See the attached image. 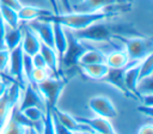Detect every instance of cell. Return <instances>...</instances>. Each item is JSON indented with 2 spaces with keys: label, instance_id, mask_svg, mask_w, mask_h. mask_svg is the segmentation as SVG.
I'll return each mask as SVG.
<instances>
[{
  "label": "cell",
  "instance_id": "cell-29",
  "mask_svg": "<svg viewBox=\"0 0 153 134\" xmlns=\"http://www.w3.org/2000/svg\"><path fill=\"white\" fill-rule=\"evenodd\" d=\"M49 69L48 68H33L32 69V73H31V77H30V80L27 83H31L33 85H37L38 83L43 81L44 79H47L49 75Z\"/></svg>",
  "mask_w": 153,
  "mask_h": 134
},
{
  "label": "cell",
  "instance_id": "cell-11",
  "mask_svg": "<svg viewBox=\"0 0 153 134\" xmlns=\"http://www.w3.org/2000/svg\"><path fill=\"white\" fill-rule=\"evenodd\" d=\"M79 122L86 124L92 132L97 134H114V127L111 122L100 116H94V117H75Z\"/></svg>",
  "mask_w": 153,
  "mask_h": 134
},
{
  "label": "cell",
  "instance_id": "cell-40",
  "mask_svg": "<svg viewBox=\"0 0 153 134\" xmlns=\"http://www.w3.org/2000/svg\"><path fill=\"white\" fill-rule=\"evenodd\" d=\"M0 78H4V79H6L7 81H10V83H12V81H16L11 75H8V74H6V73H4V72H1L0 71ZM18 83V81H17Z\"/></svg>",
  "mask_w": 153,
  "mask_h": 134
},
{
  "label": "cell",
  "instance_id": "cell-46",
  "mask_svg": "<svg viewBox=\"0 0 153 134\" xmlns=\"http://www.w3.org/2000/svg\"><path fill=\"white\" fill-rule=\"evenodd\" d=\"M25 134H27V129H26V132H25Z\"/></svg>",
  "mask_w": 153,
  "mask_h": 134
},
{
  "label": "cell",
  "instance_id": "cell-47",
  "mask_svg": "<svg viewBox=\"0 0 153 134\" xmlns=\"http://www.w3.org/2000/svg\"><path fill=\"white\" fill-rule=\"evenodd\" d=\"M114 134H116V133H114Z\"/></svg>",
  "mask_w": 153,
  "mask_h": 134
},
{
  "label": "cell",
  "instance_id": "cell-5",
  "mask_svg": "<svg viewBox=\"0 0 153 134\" xmlns=\"http://www.w3.org/2000/svg\"><path fill=\"white\" fill-rule=\"evenodd\" d=\"M124 43V51L127 53L129 61H141L147 55L152 54V39L139 36H115Z\"/></svg>",
  "mask_w": 153,
  "mask_h": 134
},
{
  "label": "cell",
  "instance_id": "cell-20",
  "mask_svg": "<svg viewBox=\"0 0 153 134\" xmlns=\"http://www.w3.org/2000/svg\"><path fill=\"white\" fill-rule=\"evenodd\" d=\"M22 36H23L22 25H19L18 28H8V29L6 28L5 36H4V45H5V48L8 49L10 51L12 49H14L17 45L20 44Z\"/></svg>",
  "mask_w": 153,
  "mask_h": 134
},
{
  "label": "cell",
  "instance_id": "cell-35",
  "mask_svg": "<svg viewBox=\"0 0 153 134\" xmlns=\"http://www.w3.org/2000/svg\"><path fill=\"white\" fill-rule=\"evenodd\" d=\"M0 5H4V6H8L16 11H18L20 7H22V4L19 0H0Z\"/></svg>",
  "mask_w": 153,
  "mask_h": 134
},
{
  "label": "cell",
  "instance_id": "cell-38",
  "mask_svg": "<svg viewBox=\"0 0 153 134\" xmlns=\"http://www.w3.org/2000/svg\"><path fill=\"white\" fill-rule=\"evenodd\" d=\"M8 84H10V81H7V80H6V79H4V78H0V98L5 95V92H6V90H7Z\"/></svg>",
  "mask_w": 153,
  "mask_h": 134
},
{
  "label": "cell",
  "instance_id": "cell-4",
  "mask_svg": "<svg viewBox=\"0 0 153 134\" xmlns=\"http://www.w3.org/2000/svg\"><path fill=\"white\" fill-rule=\"evenodd\" d=\"M67 84V80L63 77H48L43 81L36 85L39 95L42 96L45 108L53 109L56 106L57 100Z\"/></svg>",
  "mask_w": 153,
  "mask_h": 134
},
{
  "label": "cell",
  "instance_id": "cell-30",
  "mask_svg": "<svg viewBox=\"0 0 153 134\" xmlns=\"http://www.w3.org/2000/svg\"><path fill=\"white\" fill-rule=\"evenodd\" d=\"M32 69H33V65H32V59H31V56L27 55V54H24V56H23V72H24L25 79H26L27 81L30 80Z\"/></svg>",
  "mask_w": 153,
  "mask_h": 134
},
{
  "label": "cell",
  "instance_id": "cell-41",
  "mask_svg": "<svg viewBox=\"0 0 153 134\" xmlns=\"http://www.w3.org/2000/svg\"><path fill=\"white\" fill-rule=\"evenodd\" d=\"M61 1L63 2L65 7L67 8V12H72V6H71V4H69V0H61Z\"/></svg>",
  "mask_w": 153,
  "mask_h": 134
},
{
  "label": "cell",
  "instance_id": "cell-34",
  "mask_svg": "<svg viewBox=\"0 0 153 134\" xmlns=\"http://www.w3.org/2000/svg\"><path fill=\"white\" fill-rule=\"evenodd\" d=\"M32 59V65H33V68H47V65H45V61L43 59V56L38 53H36L35 55L31 56Z\"/></svg>",
  "mask_w": 153,
  "mask_h": 134
},
{
  "label": "cell",
  "instance_id": "cell-22",
  "mask_svg": "<svg viewBox=\"0 0 153 134\" xmlns=\"http://www.w3.org/2000/svg\"><path fill=\"white\" fill-rule=\"evenodd\" d=\"M84 74L93 80H100L108 72L109 67L105 63H92V65H84L79 66Z\"/></svg>",
  "mask_w": 153,
  "mask_h": 134
},
{
  "label": "cell",
  "instance_id": "cell-43",
  "mask_svg": "<svg viewBox=\"0 0 153 134\" xmlns=\"http://www.w3.org/2000/svg\"><path fill=\"white\" fill-rule=\"evenodd\" d=\"M117 2H128L129 0H116Z\"/></svg>",
  "mask_w": 153,
  "mask_h": 134
},
{
  "label": "cell",
  "instance_id": "cell-8",
  "mask_svg": "<svg viewBox=\"0 0 153 134\" xmlns=\"http://www.w3.org/2000/svg\"><path fill=\"white\" fill-rule=\"evenodd\" d=\"M30 106H38L43 110L47 109L45 103H44L42 96L39 95L36 85L27 83L23 87L22 97H20V100L18 103V108H19V110H24V109L30 108Z\"/></svg>",
  "mask_w": 153,
  "mask_h": 134
},
{
  "label": "cell",
  "instance_id": "cell-1",
  "mask_svg": "<svg viewBox=\"0 0 153 134\" xmlns=\"http://www.w3.org/2000/svg\"><path fill=\"white\" fill-rule=\"evenodd\" d=\"M129 2V1H128ZM128 2H120L115 6L114 10H110V6L105 7L104 10L100 11H94V12H66V13H56V14H50L47 17L41 18L42 20H47L50 23H59L61 24L65 29L69 30H80L84 28L90 26L93 23L100 22V20H106L114 16H117L120 12H123L128 8H130V5H126Z\"/></svg>",
  "mask_w": 153,
  "mask_h": 134
},
{
  "label": "cell",
  "instance_id": "cell-7",
  "mask_svg": "<svg viewBox=\"0 0 153 134\" xmlns=\"http://www.w3.org/2000/svg\"><path fill=\"white\" fill-rule=\"evenodd\" d=\"M23 56L24 51L19 44L10 51V61L7 67L10 69L8 75H11L16 81H18L22 87L25 86V77L23 72Z\"/></svg>",
  "mask_w": 153,
  "mask_h": 134
},
{
  "label": "cell",
  "instance_id": "cell-9",
  "mask_svg": "<svg viewBox=\"0 0 153 134\" xmlns=\"http://www.w3.org/2000/svg\"><path fill=\"white\" fill-rule=\"evenodd\" d=\"M27 25L37 34L41 43H44V44L54 48L53 23L47 22V20H42V19H35V20L27 22Z\"/></svg>",
  "mask_w": 153,
  "mask_h": 134
},
{
  "label": "cell",
  "instance_id": "cell-2",
  "mask_svg": "<svg viewBox=\"0 0 153 134\" xmlns=\"http://www.w3.org/2000/svg\"><path fill=\"white\" fill-rule=\"evenodd\" d=\"M73 31V30H72ZM74 36L82 42H110L115 36H139L140 34L128 24H111L100 20L87 28L74 30Z\"/></svg>",
  "mask_w": 153,
  "mask_h": 134
},
{
  "label": "cell",
  "instance_id": "cell-17",
  "mask_svg": "<svg viewBox=\"0 0 153 134\" xmlns=\"http://www.w3.org/2000/svg\"><path fill=\"white\" fill-rule=\"evenodd\" d=\"M17 13H18L19 22L22 20V22H26V23L53 14V12H50L49 10H45V8H41V7H36V6H23V5L17 11Z\"/></svg>",
  "mask_w": 153,
  "mask_h": 134
},
{
  "label": "cell",
  "instance_id": "cell-10",
  "mask_svg": "<svg viewBox=\"0 0 153 134\" xmlns=\"http://www.w3.org/2000/svg\"><path fill=\"white\" fill-rule=\"evenodd\" d=\"M22 31H23V36H22L20 47H22L24 54H27V55L32 56V55H35L36 53L39 51L41 41L37 36V34L27 24L22 25Z\"/></svg>",
  "mask_w": 153,
  "mask_h": 134
},
{
  "label": "cell",
  "instance_id": "cell-28",
  "mask_svg": "<svg viewBox=\"0 0 153 134\" xmlns=\"http://www.w3.org/2000/svg\"><path fill=\"white\" fill-rule=\"evenodd\" d=\"M136 91H137L139 97L142 96V95H152V91H153L152 75L142 78V79H139V83H137V86H136Z\"/></svg>",
  "mask_w": 153,
  "mask_h": 134
},
{
  "label": "cell",
  "instance_id": "cell-33",
  "mask_svg": "<svg viewBox=\"0 0 153 134\" xmlns=\"http://www.w3.org/2000/svg\"><path fill=\"white\" fill-rule=\"evenodd\" d=\"M8 61H10V50L6 48L0 49V71L5 73V71L8 67Z\"/></svg>",
  "mask_w": 153,
  "mask_h": 134
},
{
  "label": "cell",
  "instance_id": "cell-39",
  "mask_svg": "<svg viewBox=\"0 0 153 134\" xmlns=\"http://www.w3.org/2000/svg\"><path fill=\"white\" fill-rule=\"evenodd\" d=\"M5 31H6V24L0 14V43H4V36H5Z\"/></svg>",
  "mask_w": 153,
  "mask_h": 134
},
{
  "label": "cell",
  "instance_id": "cell-21",
  "mask_svg": "<svg viewBox=\"0 0 153 134\" xmlns=\"http://www.w3.org/2000/svg\"><path fill=\"white\" fill-rule=\"evenodd\" d=\"M105 54L96 48H87V50L80 56L79 66L92 65V63H105Z\"/></svg>",
  "mask_w": 153,
  "mask_h": 134
},
{
  "label": "cell",
  "instance_id": "cell-32",
  "mask_svg": "<svg viewBox=\"0 0 153 134\" xmlns=\"http://www.w3.org/2000/svg\"><path fill=\"white\" fill-rule=\"evenodd\" d=\"M50 112H51V110H50ZM51 120H53V126H54V133L55 134H75L74 132L69 130L63 124H61L59 122V120L55 117V115H53V114H51Z\"/></svg>",
  "mask_w": 153,
  "mask_h": 134
},
{
  "label": "cell",
  "instance_id": "cell-42",
  "mask_svg": "<svg viewBox=\"0 0 153 134\" xmlns=\"http://www.w3.org/2000/svg\"><path fill=\"white\" fill-rule=\"evenodd\" d=\"M27 134H39V133L33 128H27Z\"/></svg>",
  "mask_w": 153,
  "mask_h": 134
},
{
  "label": "cell",
  "instance_id": "cell-36",
  "mask_svg": "<svg viewBox=\"0 0 153 134\" xmlns=\"http://www.w3.org/2000/svg\"><path fill=\"white\" fill-rule=\"evenodd\" d=\"M137 110L140 112H142L143 115H146L147 117H152L153 116V106L152 105H143V104H141L137 108Z\"/></svg>",
  "mask_w": 153,
  "mask_h": 134
},
{
  "label": "cell",
  "instance_id": "cell-37",
  "mask_svg": "<svg viewBox=\"0 0 153 134\" xmlns=\"http://www.w3.org/2000/svg\"><path fill=\"white\" fill-rule=\"evenodd\" d=\"M137 134H153V126H152L151 123L143 124V126L139 129Z\"/></svg>",
  "mask_w": 153,
  "mask_h": 134
},
{
  "label": "cell",
  "instance_id": "cell-13",
  "mask_svg": "<svg viewBox=\"0 0 153 134\" xmlns=\"http://www.w3.org/2000/svg\"><path fill=\"white\" fill-rule=\"evenodd\" d=\"M139 62L137 61H130L126 66L124 75H123L127 90L136 99H139V95H137V91H136V86H137V83H139V79H140L139 78Z\"/></svg>",
  "mask_w": 153,
  "mask_h": 134
},
{
  "label": "cell",
  "instance_id": "cell-3",
  "mask_svg": "<svg viewBox=\"0 0 153 134\" xmlns=\"http://www.w3.org/2000/svg\"><path fill=\"white\" fill-rule=\"evenodd\" d=\"M65 31L67 37V47L62 57L59 60V69L61 74H62V69H71L74 67H79V59L88 48L86 42L78 39L72 30L67 29Z\"/></svg>",
  "mask_w": 153,
  "mask_h": 134
},
{
  "label": "cell",
  "instance_id": "cell-26",
  "mask_svg": "<svg viewBox=\"0 0 153 134\" xmlns=\"http://www.w3.org/2000/svg\"><path fill=\"white\" fill-rule=\"evenodd\" d=\"M27 128L18 124L17 122H14L11 117H8V120L6 121L5 126L1 128L0 134H25Z\"/></svg>",
  "mask_w": 153,
  "mask_h": 134
},
{
  "label": "cell",
  "instance_id": "cell-14",
  "mask_svg": "<svg viewBox=\"0 0 153 134\" xmlns=\"http://www.w3.org/2000/svg\"><path fill=\"white\" fill-rule=\"evenodd\" d=\"M124 68H109L106 74L100 79V81L103 83H108L110 85H112L114 87H116L117 90H120L122 93H124L126 96H131L129 93V91L127 90L126 87V84H124Z\"/></svg>",
  "mask_w": 153,
  "mask_h": 134
},
{
  "label": "cell",
  "instance_id": "cell-23",
  "mask_svg": "<svg viewBox=\"0 0 153 134\" xmlns=\"http://www.w3.org/2000/svg\"><path fill=\"white\" fill-rule=\"evenodd\" d=\"M0 14H1L5 24L8 28H18L19 26V18H18V13L16 10H13L8 6L0 5Z\"/></svg>",
  "mask_w": 153,
  "mask_h": 134
},
{
  "label": "cell",
  "instance_id": "cell-16",
  "mask_svg": "<svg viewBox=\"0 0 153 134\" xmlns=\"http://www.w3.org/2000/svg\"><path fill=\"white\" fill-rule=\"evenodd\" d=\"M117 4L116 0H81L72 6V11L75 12H94L104 10L105 7Z\"/></svg>",
  "mask_w": 153,
  "mask_h": 134
},
{
  "label": "cell",
  "instance_id": "cell-6",
  "mask_svg": "<svg viewBox=\"0 0 153 134\" xmlns=\"http://www.w3.org/2000/svg\"><path fill=\"white\" fill-rule=\"evenodd\" d=\"M88 108L96 116L105 117L108 120L117 116V110L114 103L105 96H94L88 100Z\"/></svg>",
  "mask_w": 153,
  "mask_h": 134
},
{
  "label": "cell",
  "instance_id": "cell-45",
  "mask_svg": "<svg viewBox=\"0 0 153 134\" xmlns=\"http://www.w3.org/2000/svg\"><path fill=\"white\" fill-rule=\"evenodd\" d=\"M75 134H86V132H78V133H75Z\"/></svg>",
  "mask_w": 153,
  "mask_h": 134
},
{
  "label": "cell",
  "instance_id": "cell-25",
  "mask_svg": "<svg viewBox=\"0 0 153 134\" xmlns=\"http://www.w3.org/2000/svg\"><path fill=\"white\" fill-rule=\"evenodd\" d=\"M23 114L32 122H43L44 121V117H45V110L38 108V106H30V108H26L24 110H22Z\"/></svg>",
  "mask_w": 153,
  "mask_h": 134
},
{
  "label": "cell",
  "instance_id": "cell-12",
  "mask_svg": "<svg viewBox=\"0 0 153 134\" xmlns=\"http://www.w3.org/2000/svg\"><path fill=\"white\" fill-rule=\"evenodd\" d=\"M51 110V114L55 115V117L59 120V122L61 124H63L66 128H68L69 130L74 132V133H78V132H88L91 130L86 124L79 122L75 117H73L72 115H69L68 112L66 111H62L60 109H57L56 106L50 109Z\"/></svg>",
  "mask_w": 153,
  "mask_h": 134
},
{
  "label": "cell",
  "instance_id": "cell-19",
  "mask_svg": "<svg viewBox=\"0 0 153 134\" xmlns=\"http://www.w3.org/2000/svg\"><path fill=\"white\" fill-rule=\"evenodd\" d=\"M129 62V57L124 50H114L105 56V65L109 68H123Z\"/></svg>",
  "mask_w": 153,
  "mask_h": 134
},
{
  "label": "cell",
  "instance_id": "cell-15",
  "mask_svg": "<svg viewBox=\"0 0 153 134\" xmlns=\"http://www.w3.org/2000/svg\"><path fill=\"white\" fill-rule=\"evenodd\" d=\"M39 54L43 56L47 68L54 74V77H62L59 69V56L53 47H49L44 43H41L39 48Z\"/></svg>",
  "mask_w": 153,
  "mask_h": 134
},
{
  "label": "cell",
  "instance_id": "cell-27",
  "mask_svg": "<svg viewBox=\"0 0 153 134\" xmlns=\"http://www.w3.org/2000/svg\"><path fill=\"white\" fill-rule=\"evenodd\" d=\"M12 109V105L10 104L6 95H4L1 98H0V130L1 128L5 126L6 121L8 120V116H10V111Z\"/></svg>",
  "mask_w": 153,
  "mask_h": 134
},
{
  "label": "cell",
  "instance_id": "cell-44",
  "mask_svg": "<svg viewBox=\"0 0 153 134\" xmlns=\"http://www.w3.org/2000/svg\"><path fill=\"white\" fill-rule=\"evenodd\" d=\"M86 134H97V133H94V132H92V130H88V132H86Z\"/></svg>",
  "mask_w": 153,
  "mask_h": 134
},
{
  "label": "cell",
  "instance_id": "cell-18",
  "mask_svg": "<svg viewBox=\"0 0 153 134\" xmlns=\"http://www.w3.org/2000/svg\"><path fill=\"white\" fill-rule=\"evenodd\" d=\"M53 31H54V49L60 60L67 47L66 31H65V28L59 23H53Z\"/></svg>",
  "mask_w": 153,
  "mask_h": 134
},
{
  "label": "cell",
  "instance_id": "cell-31",
  "mask_svg": "<svg viewBox=\"0 0 153 134\" xmlns=\"http://www.w3.org/2000/svg\"><path fill=\"white\" fill-rule=\"evenodd\" d=\"M42 134H55L54 133V126H53V120H51V112L50 109H45V117L43 122V130Z\"/></svg>",
  "mask_w": 153,
  "mask_h": 134
},
{
  "label": "cell",
  "instance_id": "cell-24",
  "mask_svg": "<svg viewBox=\"0 0 153 134\" xmlns=\"http://www.w3.org/2000/svg\"><path fill=\"white\" fill-rule=\"evenodd\" d=\"M153 72V55L149 54L139 62V78H146L152 75Z\"/></svg>",
  "mask_w": 153,
  "mask_h": 134
}]
</instances>
